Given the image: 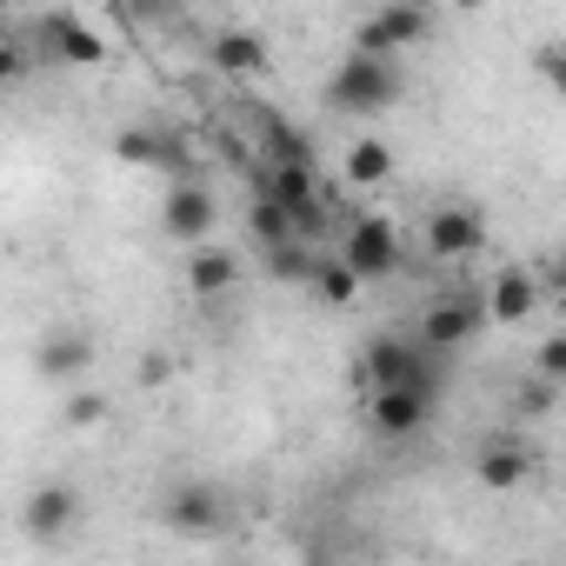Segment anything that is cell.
<instances>
[{
  "label": "cell",
  "mask_w": 566,
  "mask_h": 566,
  "mask_svg": "<svg viewBox=\"0 0 566 566\" xmlns=\"http://www.w3.org/2000/svg\"><path fill=\"white\" fill-rule=\"evenodd\" d=\"M247 233H253L260 247H287V240H301L294 207H280L273 193H253V207H247Z\"/></svg>",
  "instance_id": "ffe728a7"
},
{
  "label": "cell",
  "mask_w": 566,
  "mask_h": 566,
  "mask_svg": "<svg viewBox=\"0 0 566 566\" xmlns=\"http://www.w3.org/2000/svg\"><path fill=\"white\" fill-rule=\"evenodd\" d=\"M233 280H240V260H233L227 247H193V253H187V294H193V301H220Z\"/></svg>",
  "instance_id": "2e32d148"
},
{
  "label": "cell",
  "mask_w": 566,
  "mask_h": 566,
  "mask_svg": "<svg viewBox=\"0 0 566 566\" xmlns=\"http://www.w3.org/2000/svg\"><path fill=\"white\" fill-rule=\"evenodd\" d=\"M533 74H539V87H553L566 101V34H553V41L533 48Z\"/></svg>",
  "instance_id": "603a6c76"
},
{
  "label": "cell",
  "mask_w": 566,
  "mask_h": 566,
  "mask_svg": "<svg viewBox=\"0 0 566 566\" xmlns=\"http://www.w3.org/2000/svg\"><path fill=\"white\" fill-rule=\"evenodd\" d=\"M533 307H539L533 266H500L486 280V314H493V327H520V321H533Z\"/></svg>",
  "instance_id": "4fadbf2b"
},
{
  "label": "cell",
  "mask_w": 566,
  "mask_h": 566,
  "mask_svg": "<svg viewBox=\"0 0 566 566\" xmlns=\"http://www.w3.org/2000/svg\"><path fill=\"white\" fill-rule=\"evenodd\" d=\"M120 8H127L134 21H154V14H167V8H174V0H120Z\"/></svg>",
  "instance_id": "83f0119b"
},
{
  "label": "cell",
  "mask_w": 566,
  "mask_h": 566,
  "mask_svg": "<svg viewBox=\"0 0 566 566\" xmlns=\"http://www.w3.org/2000/svg\"><path fill=\"white\" fill-rule=\"evenodd\" d=\"M433 394L440 387H413V380L407 387H367V427L387 440H413L433 420Z\"/></svg>",
  "instance_id": "277c9868"
},
{
  "label": "cell",
  "mask_w": 566,
  "mask_h": 566,
  "mask_svg": "<svg viewBox=\"0 0 566 566\" xmlns=\"http://www.w3.org/2000/svg\"><path fill=\"white\" fill-rule=\"evenodd\" d=\"M213 74H227V81H260L266 67H273V54H266V41L260 34H247V28H227V34H213Z\"/></svg>",
  "instance_id": "5bb4252c"
},
{
  "label": "cell",
  "mask_w": 566,
  "mask_h": 566,
  "mask_svg": "<svg viewBox=\"0 0 566 566\" xmlns=\"http://www.w3.org/2000/svg\"><path fill=\"white\" fill-rule=\"evenodd\" d=\"M340 253H347L367 280H387V273L400 266V227H394L387 213H360V220L340 233Z\"/></svg>",
  "instance_id": "ba28073f"
},
{
  "label": "cell",
  "mask_w": 566,
  "mask_h": 566,
  "mask_svg": "<svg viewBox=\"0 0 566 566\" xmlns=\"http://www.w3.org/2000/svg\"><path fill=\"white\" fill-rule=\"evenodd\" d=\"M440 34L427 0H380V8L354 28V48L360 54H400V48H427Z\"/></svg>",
  "instance_id": "7a4b0ae2"
},
{
  "label": "cell",
  "mask_w": 566,
  "mask_h": 566,
  "mask_svg": "<svg viewBox=\"0 0 566 566\" xmlns=\"http://www.w3.org/2000/svg\"><path fill=\"white\" fill-rule=\"evenodd\" d=\"M260 140H266V160H307V167H314V140H307L294 120L260 114Z\"/></svg>",
  "instance_id": "7402d4cb"
},
{
  "label": "cell",
  "mask_w": 566,
  "mask_h": 566,
  "mask_svg": "<svg viewBox=\"0 0 566 566\" xmlns=\"http://www.w3.org/2000/svg\"><path fill=\"white\" fill-rule=\"evenodd\" d=\"M41 48H48V61H61V67H107V34H94L81 14H48L41 21Z\"/></svg>",
  "instance_id": "30bf717a"
},
{
  "label": "cell",
  "mask_w": 566,
  "mask_h": 566,
  "mask_svg": "<svg viewBox=\"0 0 566 566\" xmlns=\"http://www.w3.org/2000/svg\"><path fill=\"white\" fill-rule=\"evenodd\" d=\"M160 520H167L174 533H220V526H227V493H220L213 480H187V486H174V493L160 500Z\"/></svg>",
  "instance_id": "8fae6325"
},
{
  "label": "cell",
  "mask_w": 566,
  "mask_h": 566,
  "mask_svg": "<svg viewBox=\"0 0 566 566\" xmlns=\"http://www.w3.org/2000/svg\"><path fill=\"white\" fill-rule=\"evenodd\" d=\"M314 266H321V247H307V240L266 247V273H273V280H287V287H314Z\"/></svg>",
  "instance_id": "44dd1931"
},
{
  "label": "cell",
  "mask_w": 566,
  "mask_h": 566,
  "mask_svg": "<svg viewBox=\"0 0 566 566\" xmlns=\"http://www.w3.org/2000/svg\"><path fill=\"white\" fill-rule=\"evenodd\" d=\"M447 8H460V14H480V8H486V0H447Z\"/></svg>",
  "instance_id": "f546056e"
},
{
  "label": "cell",
  "mask_w": 566,
  "mask_h": 566,
  "mask_svg": "<svg viewBox=\"0 0 566 566\" xmlns=\"http://www.w3.org/2000/svg\"><path fill=\"white\" fill-rule=\"evenodd\" d=\"M74 513H81V500H74V486H61V480H48V486L28 493V533H34V539H61V533L74 526Z\"/></svg>",
  "instance_id": "9a60e30c"
},
{
  "label": "cell",
  "mask_w": 566,
  "mask_h": 566,
  "mask_svg": "<svg viewBox=\"0 0 566 566\" xmlns=\"http://www.w3.org/2000/svg\"><path fill=\"white\" fill-rule=\"evenodd\" d=\"M400 87H407V74H400L394 54H360L354 48L334 67V81H327V107L334 114H354V120H374V114H387L400 101Z\"/></svg>",
  "instance_id": "6da1fadb"
},
{
  "label": "cell",
  "mask_w": 566,
  "mask_h": 566,
  "mask_svg": "<svg viewBox=\"0 0 566 566\" xmlns=\"http://www.w3.org/2000/svg\"><path fill=\"white\" fill-rule=\"evenodd\" d=\"M360 287H367V273L334 247V253H321V266H314V294L327 301V307H354L360 301Z\"/></svg>",
  "instance_id": "ac0fdd59"
},
{
  "label": "cell",
  "mask_w": 566,
  "mask_h": 566,
  "mask_svg": "<svg viewBox=\"0 0 566 566\" xmlns=\"http://www.w3.org/2000/svg\"><path fill=\"white\" fill-rule=\"evenodd\" d=\"M533 374H546V380H566V334H546V340L533 347Z\"/></svg>",
  "instance_id": "d4e9b609"
},
{
  "label": "cell",
  "mask_w": 566,
  "mask_h": 566,
  "mask_svg": "<svg viewBox=\"0 0 566 566\" xmlns=\"http://www.w3.org/2000/svg\"><path fill=\"white\" fill-rule=\"evenodd\" d=\"M34 367H41L48 380H74V374L94 367V340H87V334H48L41 354H34Z\"/></svg>",
  "instance_id": "d6986e66"
},
{
  "label": "cell",
  "mask_w": 566,
  "mask_h": 566,
  "mask_svg": "<svg viewBox=\"0 0 566 566\" xmlns=\"http://www.w3.org/2000/svg\"><path fill=\"white\" fill-rule=\"evenodd\" d=\"M160 380H167V360H160V354H147V360H140V387H160Z\"/></svg>",
  "instance_id": "f1b7e54d"
},
{
  "label": "cell",
  "mask_w": 566,
  "mask_h": 566,
  "mask_svg": "<svg viewBox=\"0 0 566 566\" xmlns=\"http://www.w3.org/2000/svg\"><path fill=\"white\" fill-rule=\"evenodd\" d=\"M114 154H120L127 167H154V174H167V180H187V167H193V147H187L180 134H160V127H120V134H114Z\"/></svg>",
  "instance_id": "52a82bcc"
},
{
  "label": "cell",
  "mask_w": 566,
  "mask_h": 566,
  "mask_svg": "<svg viewBox=\"0 0 566 566\" xmlns=\"http://www.w3.org/2000/svg\"><path fill=\"white\" fill-rule=\"evenodd\" d=\"M486 321H493V314H486V294H453V301H433V307H427L420 340H427L433 354H453V347H467Z\"/></svg>",
  "instance_id": "9c48e42d"
},
{
  "label": "cell",
  "mask_w": 566,
  "mask_h": 566,
  "mask_svg": "<svg viewBox=\"0 0 566 566\" xmlns=\"http://www.w3.org/2000/svg\"><path fill=\"white\" fill-rule=\"evenodd\" d=\"M340 180H347L354 193L387 187V180H394V147H387V140H354L347 160H340Z\"/></svg>",
  "instance_id": "e0dca14e"
},
{
  "label": "cell",
  "mask_w": 566,
  "mask_h": 566,
  "mask_svg": "<svg viewBox=\"0 0 566 566\" xmlns=\"http://www.w3.org/2000/svg\"><path fill=\"white\" fill-rule=\"evenodd\" d=\"M553 387H559V380H546V374L520 380V387H513V413H520V420H546V413H553Z\"/></svg>",
  "instance_id": "cb8c5ba5"
},
{
  "label": "cell",
  "mask_w": 566,
  "mask_h": 566,
  "mask_svg": "<svg viewBox=\"0 0 566 566\" xmlns=\"http://www.w3.org/2000/svg\"><path fill=\"white\" fill-rule=\"evenodd\" d=\"M546 287H553V301L566 307V247L553 253V266H546Z\"/></svg>",
  "instance_id": "4316f807"
},
{
  "label": "cell",
  "mask_w": 566,
  "mask_h": 566,
  "mask_svg": "<svg viewBox=\"0 0 566 566\" xmlns=\"http://www.w3.org/2000/svg\"><path fill=\"white\" fill-rule=\"evenodd\" d=\"M94 420H107V400L101 394H74L67 400V427H94Z\"/></svg>",
  "instance_id": "484cf974"
},
{
  "label": "cell",
  "mask_w": 566,
  "mask_h": 566,
  "mask_svg": "<svg viewBox=\"0 0 566 566\" xmlns=\"http://www.w3.org/2000/svg\"><path fill=\"white\" fill-rule=\"evenodd\" d=\"M360 380L367 387H440V374H433V347L427 340H400V334H374L367 347H360Z\"/></svg>",
  "instance_id": "3957f363"
},
{
  "label": "cell",
  "mask_w": 566,
  "mask_h": 566,
  "mask_svg": "<svg viewBox=\"0 0 566 566\" xmlns=\"http://www.w3.org/2000/svg\"><path fill=\"white\" fill-rule=\"evenodd\" d=\"M533 473H539V453L520 447V440H486V447L473 453V480H480L486 493H520Z\"/></svg>",
  "instance_id": "7c38bea8"
},
{
  "label": "cell",
  "mask_w": 566,
  "mask_h": 566,
  "mask_svg": "<svg viewBox=\"0 0 566 566\" xmlns=\"http://www.w3.org/2000/svg\"><path fill=\"white\" fill-rule=\"evenodd\" d=\"M480 247H486V213L473 200H447L427 213V253L433 260H467Z\"/></svg>",
  "instance_id": "8992f818"
},
{
  "label": "cell",
  "mask_w": 566,
  "mask_h": 566,
  "mask_svg": "<svg viewBox=\"0 0 566 566\" xmlns=\"http://www.w3.org/2000/svg\"><path fill=\"white\" fill-rule=\"evenodd\" d=\"M213 220H220L213 187H200V180H174V187L160 193V233H167V240L200 247V240L213 233Z\"/></svg>",
  "instance_id": "5b68a950"
}]
</instances>
